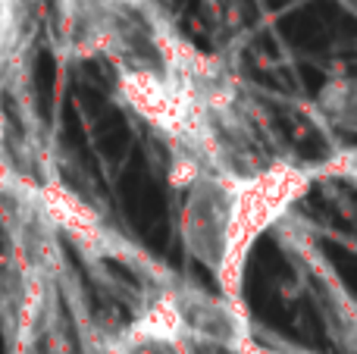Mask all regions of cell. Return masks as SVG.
Returning a JSON list of instances; mask_svg holds the SVG:
<instances>
[{
	"label": "cell",
	"mask_w": 357,
	"mask_h": 354,
	"mask_svg": "<svg viewBox=\"0 0 357 354\" xmlns=\"http://www.w3.org/2000/svg\"><path fill=\"white\" fill-rule=\"evenodd\" d=\"M107 6H113V10H129V13H142V16H148V13L160 10V0H104Z\"/></svg>",
	"instance_id": "7"
},
{
	"label": "cell",
	"mask_w": 357,
	"mask_h": 354,
	"mask_svg": "<svg viewBox=\"0 0 357 354\" xmlns=\"http://www.w3.org/2000/svg\"><path fill=\"white\" fill-rule=\"evenodd\" d=\"M31 210L38 220L50 226L54 232L66 236L73 245L91 251V254H116L119 238L110 232L98 210L79 198L73 188L60 185V182H47L31 192Z\"/></svg>",
	"instance_id": "3"
},
{
	"label": "cell",
	"mask_w": 357,
	"mask_h": 354,
	"mask_svg": "<svg viewBox=\"0 0 357 354\" xmlns=\"http://www.w3.org/2000/svg\"><path fill=\"white\" fill-rule=\"evenodd\" d=\"M320 167L276 160L254 173L226 176V213H222V242L213 267L220 295L241 305L245 270L251 251L317 182Z\"/></svg>",
	"instance_id": "2"
},
{
	"label": "cell",
	"mask_w": 357,
	"mask_h": 354,
	"mask_svg": "<svg viewBox=\"0 0 357 354\" xmlns=\"http://www.w3.org/2000/svg\"><path fill=\"white\" fill-rule=\"evenodd\" d=\"M226 176L207 173L185 188L182 242L195 261L213 270L222 242V213H226Z\"/></svg>",
	"instance_id": "4"
},
{
	"label": "cell",
	"mask_w": 357,
	"mask_h": 354,
	"mask_svg": "<svg viewBox=\"0 0 357 354\" xmlns=\"http://www.w3.org/2000/svg\"><path fill=\"white\" fill-rule=\"evenodd\" d=\"M178 311H182L185 323V339L191 342H207V345H222V348H248V320L241 305H232L220 295V298H207L197 288L178 292Z\"/></svg>",
	"instance_id": "5"
},
{
	"label": "cell",
	"mask_w": 357,
	"mask_h": 354,
	"mask_svg": "<svg viewBox=\"0 0 357 354\" xmlns=\"http://www.w3.org/2000/svg\"><path fill=\"white\" fill-rule=\"evenodd\" d=\"M257 351H264V354H270V351H266V348H257Z\"/></svg>",
	"instance_id": "8"
},
{
	"label": "cell",
	"mask_w": 357,
	"mask_h": 354,
	"mask_svg": "<svg viewBox=\"0 0 357 354\" xmlns=\"http://www.w3.org/2000/svg\"><path fill=\"white\" fill-rule=\"evenodd\" d=\"M22 35V0H0V54L16 47Z\"/></svg>",
	"instance_id": "6"
},
{
	"label": "cell",
	"mask_w": 357,
	"mask_h": 354,
	"mask_svg": "<svg viewBox=\"0 0 357 354\" xmlns=\"http://www.w3.org/2000/svg\"><path fill=\"white\" fill-rule=\"evenodd\" d=\"M116 91L142 123H148L173 151V185L188 188L207 173H232L220 141V125L185 82L167 69L123 66Z\"/></svg>",
	"instance_id": "1"
}]
</instances>
